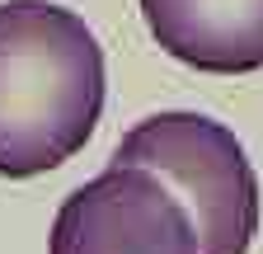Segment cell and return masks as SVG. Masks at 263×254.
<instances>
[{
    "label": "cell",
    "instance_id": "cell-4",
    "mask_svg": "<svg viewBox=\"0 0 263 254\" xmlns=\"http://www.w3.org/2000/svg\"><path fill=\"white\" fill-rule=\"evenodd\" d=\"M141 14L183 66L216 76L263 66V0H141Z\"/></svg>",
    "mask_w": 263,
    "mask_h": 254
},
{
    "label": "cell",
    "instance_id": "cell-1",
    "mask_svg": "<svg viewBox=\"0 0 263 254\" xmlns=\"http://www.w3.org/2000/svg\"><path fill=\"white\" fill-rule=\"evenodd\" d=\"M104 113V47L52 0H0V174L57 170Z\"/></svg>",
    "mask_w": 263,
    "mask_h": 254
},
{
    "label": "cell",
    "instance_id": "cell-3",
    "mask_svg": "<svg viewBox=\"0 0 263 254\" xmlns=\"http://www.w3.org/2000/svg\"><path fill=\"white\" fill-rule=\"evenodd\" d=\"M52 254H202V240L170 184L137 165H108L57 207Z\"/></svg>",
    "mask_w": 263,
    "mask_h": 254
},
{
    "label": "cell",
    "instance_id": "cell-2",
    "mask_svg": "<svg viewBox=\"0 0 263 254\" xmlns=\"http://www.w3.org/2000/svg\"><path fill=\"white\" fill-rule=\"evenodd\" d=\"M113 165H137L170 184L193 212L202 254H249L258 235V179L226 122L193 108L151 113L118 141Z\"/></svg>",
    "mask_w": 263,
    "mask_h": 254
}]
</instances>
